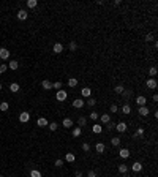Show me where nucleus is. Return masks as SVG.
<instances>
[{"label": "nucleus", "mask_w": 158, "mask_h": 177, "mask_svg": "<svg viewBox=\"0 0 158 177\" xmlns=\"http://www.w3.org/2000/svg\"><path fill=\"white\" fill-rule=\"evenodd\" d=\"M84 104H85V101L82 100V98H76V100H73V108H76V109L84 108Z\"/></svg>", "instance_id": "nucleus-1"}, {"label": "nucleus", "mask_w": 158, "mask_h": 177, "mask_svg": "<svg viewBox=\"0 0 158 177\" xmlns=\"http://www.w3.org/2000/svg\"><path fill=\"white\" fill-rule=\"evenodd\" d=\"M127 128H128V125H127L125 122H118V123H115V130H117L118 133H125Z\"/></svg>", "instance_id": "nucleus-2"}, {"label": "nucleus", "mask_w": 158, "mask_h": 177, "mask_svg": "<svg viewBox=\"0 0 158 177\" xmlns=\"http://www.w3.org/2000/svg\"><path fill=\"white\" fill-rule=\"evenodd\" d=\"M146 86H147V89H156L158 82H156V79H155V77H150V79H147Z\"/></svg>", "instance_id": "nucleus-3"}, {"label": "nucleus", "mask_w": 158, "mask_h": 177, "mask_svg": "<svg viewBox=\"0 0 158 177\" xmlns=\"http://www.w3.org/2000/svg\"><path fill=\"white\" fill-rule=\"evenodd\" d=\"M67 96H68V95H67V92H65V90H58V92H57V95H55V98H57L58 101H65V100H67Z\"/></svg>", "instance_id": "nucleus-4"}, {"label": "nucleus", "mask_w": 158, "mask_h": 177, "mask_svg": "<svg viewBox=\"0 0 158 177\" xmlns=\"http://www.w3.org/2000/svg\"><path fill=\"white\" fill-rule=\"evenodd\" d=\"M146 103H147V98L146 96H142V95H139V96H136V104L137 106H146Z\"/></svg>", "instance_id": "nucleus-5"}, {"label": "nucleus", "mask_w": 158, "mask_h": 177, "mask_svg": "<svg viewBox=\"0 0 158 177\" xmlns=\"http://www.w3.org/2000/svg\"><path fill=\"white\" fill-rule=\"evenodd\" d=\"M0 58H2V60L10 58V51H8L6 48H2V49H0Z\"/></svg>", "instance_id": "nucleus-6"}, {"label": "nucleus", "mask_w": 158, "mask_h": 177, "mask_svg": "<svg viewBox=\"0 0 158 177\" xmlns=\"http://www.w3.org/2000/svg\"><path fill=\"white\" fill-rule=\"evenodd\" d=\"M131 169H133L134 172H141V171H142V163H141V161H134V163L131 165Z\"/></svg>", "instance_id": "nucleus-7"}, {"label": "nucleus", "mask_w": 158, "mask_h": 177, "mask_svg": "<svg viewBox=\"0 0 158 177\" xmlns=\"http://www.w3.org/2000/svg\"><path fill=\"white\" fill-rule=\"evenodd\" d=\"M29 120H30V114H29V112H22V114H19V122L25 123V122H29Z\"/></svg>", "instance_id": "nucleus-8"}, {"label": "nucleus", "mask_w": 158, "mask_h": 177, "mask_svg": "<svg viewBox=\"0 0 158 177\" xmlns=\"http://www.w3.org/2000/svg\"><path fill=\"white\" fill-rule=\"evenodd\" d=\"M27 16H29V13H27L25 10H19V11H17V19H19V21H25Z\"/></svg>", "instance_id": "nucleus-9"}, {"label": "nucleus", "mask_w": 158, "mask_h": 177, "mask_svg": "<svg viewBox=\"0 0 158 177\" xmlns=\"http://www.w3.org/2000/svg\"><path fill=\"white\" fill-rule=\"evenodd\" d=\"M118 156H120V158H123V160H125V158H128V156H130V150H128V149H125V147H123V149H120V150H118Z\"/></svg>", "instance_id": "nucleus-10"}, {"label": "nucleus", "mask_w": 158, "mask_h": 177, "mask_svg": "<svg viewBox=\"0 0 158 177\" xmlns=\"http://www.w3.org/2000/svg\"><path fill=\"white\" fill-rule=\"evenodd\" d=\"M137 114L142 115V117H146V115H149L150 112H149V108H147V106H141L139 109H137Z\"/></svg>", "instance_id": "nucleus-11"}, {"label": "nucleus", "mask_w": 158, "mask_h": 177, "mask_svg": "<svg viewBox=\"0 0 158 177\" xmlns=\"http://www.w3.org/2000/svg\"><path fill=\"white\" fill-rule=\"evenodd\" d=\"M62 127H65V128H71V127H73V120L70 119V117H65L63 122H62Z\"/></svg>", "instance_id": "nucleus-12"}, {"label": "nucleus", "mask_w": 158, "mask_h": 177, "mask_svg": "<svg viewBox=\"0 0 158 177\" xmlns=\"http://www.w3.org/2000/svg\"><path fill=\"white\" fill-rule=\"evenodd\" d=\"M104 149H106V146H104L103 142H96V144H95V150H96L98 153H103Z\"/></svg>", "instance_id": "nucleus-13"}, {"label": "nucleus", "mask_w": 158, "mask_h": 177, "mask_svg": "<svg viewBox=\"0 0 158 177\" xmlns=\"http://www.w3.org/2000/svg\"><path fill=\"white\" fill-rule=\"evenodd\" d=\"M74 160H76V155H74V153L68 152V153L65 155V161H68V163H74Z\"/></svg>", "instance_id": "nucleus-14"}, {"label": "nucleus", "mask_w": 158, "mask_h": 177, "mask_svg": "<svg viewBox=\"0 0 158 177\" xmlns=\"http://www.w3.org/2000/svg\"><path fill=\"white\" fill-rule=\"evenodd\" d=\"M81 95H82L84 98H89V96L92 95V89H89V87H84V89L81 90Z\"/></svg>", "instance_id": "nucleus-15"}, {"label": "nucleus", "mask_w": 158, "mask_h": 177, "mask_svg": "<svg viewBox=\"0 0 158 177\" xmlns=\"http://www.w3.org/2000/svg\"><path fill=\"white\" fill-rule=\"evenodd\" d=\"M52 51H54L55 54H60V52L63 51V46H62L60 43H55V44H54V48H52Z\"/></svg>", "instance_id": "nucleus-16"}, {"label": "nucleus", "mask_w": 158, "mask_h": 177, "mask_svg": "<svg viewBox=\"0 0 158 177\" xmlns=\"http://www.w3.org/2000/svg\"><path fill=\"white\" fill-rule=\"evenodd\" d=\"M100 119H101V123H109L111 122V115L109 114H101V117H100Z\"/></svg>", "instance_id": "nucleus-17"}, {"label": "nucleus", "mask_w": 158, "mask_h": 177, "mask_svg": "<svg viewBox=\"0 0 158 177\" xmlns=\"http://www.w3.org/2000/svg\"><path fill=\"white\" fill-rule=\"evenodd\" d=\"M92 131H93L95 134H100V133L103 131V127H101V125H98V123H95V125L92 127Z\"/></svg>", "instance_id": "nucleus-18"}, {"label": "nucleus", "mask_w": 158, "mask_h": 177, "mask_svg": "<svg viewBox=\"0 0 158 177\" xmlns=\"http://www.w3.org/2000/svg\"><path fill=\"white\" fill-rule=\"evenodd\" d=\"M36 125L38 127H48V120L44 119V117H40V119L36 120Z\"/></svg>", "instance_id": "nucleus-19"}, {"label": "nucleus", "mask_w": 158, "mask_h": 177, "mask_svg": "<svg viewBox=\"0 0 158 177\" xmlns=\"http://www.w3.org/2000/svg\"><path fill=\"white\" fill-rule=\"evenodd\" d=\"M41 86H43V89H46V90H51V89H52V82L48 81V79H44V81L41 82Z\"/></svg>", "instance_id": "nucleus-20"}, {"label": "nucleus", "mask_w": 158, "mask_h": 177, "mask_svg": "<svg viewBox=\"0 0 158 177\" xmlns=\"http://www.w3.org/2000/svg\"><path fill=\"white\" fill-rule=\"evenodd\" d=\"M111 144H112L114 147H118V146H120V137H118V136L111 137Z\"/></svg>", "instance_id": "nucleus-21"}, {"label": "nucleus", "mask_w": 158, "mask_h": 177, "mask_svg": "<svg viewBox=\"0 0 158 177\" xmlns=\"http://www.w3.org/2000/svg\"><path fill=\"white\" fill-rule=\"evenodd\" d=\"M85 123H87V119H85L84 115H81V117H79V119H77V125H79V127L82 128V127H85Z\"/></svg>", "instance_id": "nucleus-22"}, {"label": "nucleus", "mask_w": 158, "mask_h": 177, "mask_svg": "<svg viewBox=\"0 0 158 177\" xmlns=\"http://www.w3.org/2000/svg\"><path fill=\"white\" fill-rule=\"evenodd\" d=\"M81 133H82V128H81V127H74V128H73V136H74V137L81 136Z\"/></svg>", "instance_id": "nucleus-23"}, {"label": "nucleus", "mask_w": 158, "mask_h": 177, "mask_svg": "<svg viewBox=\"0 0 158 177\" xmlns=\"http://www.w3.org/2000/svg\"><path fill=\"white\" fill-rule=\"evenodd\" d=\"M117 169H118V172H120V174H127L128 172V166L127 165H118Z\"/></svg>", "instance_id": "nucleus-24"}, {"label": "nucleus", "mask_w": 158, "mask_h": 177, "mask_svg": "<svg viewBox=\"0 0 158 177\" xmlns=\"http://www.w3.org/2000/svg\"><path fill=\"white\" fill-rule=\"evenodd\" d=\"M77 86V79H76V77H70V79H68V87H76Z\"/></svg>", "instance_id": "nucleus-25"}, {"label": "nucleus", "mask_w": 158, "mask_h": 177, "mask_svg": "<svg viewBox=\"0 0 158 177\" xmlns=\"http://www.w3.org/2000/svg\"><path fill=\"white\" fill-rule=\"evenodd\" d=\"M19 84H16V82H13V84H10V90L13 92V93H16V92H19Z\"/></svg>", "instance_id": "nucleus-26"}, {"label": "nucleus", "mask_w": 158, "mask_h": 177, "mask_svg": "<svg viewBox=\"0 0 158 177\" xmlns=\"http://www.w3.org/2000/svg\"><path fill=\"white\" fill-rule=\"evenodd\" d=\"M10 70H17L19 68V62H16V60H10Z\"/></svg>", "instance_id": "nucleus-27"}, {"label": "nucleus", "mask_w": 158, "mask_h": 177, "mask_svg": "<svg viewBox=\"0 0 158 177\" xmlns=\"http://www.w3.org/2000/svg\"><path fill=\"white\" fill-rule=\"evenodd\" d=\"M122 112H123L125 115H128V114L131 112V106H130V104H123V106H122Z\"/></svg>", "instance_id": "nucleus-28"}, {"label": "nucleus", "mask_w": 158, "mask_h": 177, "mask_svg": "<svg viewBox=\"0 0 158 177\" xmlns=\"http://www.w3.org/2000/svg\"><path fill=\"white\" fill-rule=\"evenodd\" d=\"M36 5H38L36 0H27V6L29 8H36Z\"/></svg>", "instance_id": "nucleus-29"}, {"label": "nucleus", "mask_w": 158, "mask_h": 177, "mask_svg": "<svg viewBox=\"0 0 158 177\" xmlns=\"http://www.w3.org/2000/svg\"><path fill=\"white\" fill-rule=\"evenodd\" d=\"M123 90H125V89H123V86H115V87H114V92H115V93H118V95H122V93H123Z\"/></svg>", "instance_id": "nucleus-30"}, {"label": "nucleus", "mask_w": 158, "mask_h": 177, "mask_svg": "<svg viewBox=\"0 0 158 177\" xmlns=\"http://www.w3.org/2000/svg\"><path fill=\"white\" fill-rule=\"evenodd\" d=\"M87 104H89L90 108H93V106L96 104V100H95L93 96H89V100H87Z\"/></svg>", "instance_id": "nucleus-31"}, {"label": "nucleus", "mask_w": 158, "mask_h": 177, "mask_svg": "<svg viewBox=\"0 0 158 177\" xmlns=\"http://www.w3.org/2000/svg\"><path fill=\"white\" fill-rule=\"evenodd\" d=\"M30 177H41V172H40L38 169H32L30 171Z\"/></svg>", "instance_id": "nucleus-32"}, {"label": "nucleus", "mask_w": 158, "mask_h": 177, "mask_svg": "<svg viewBox=\"0 0 158 177\" xmlns=\"http://www.w3.org/2000/svg\"><path fill=\"white\" fill-rule=\"evenodd\" d=\"M48 127H49V130H51V131H55V130L58 128V123H57V122H51Z\"/></svg>", "instance_id": "nucleus-33"}, {"label": "nucleus", "mask_w": 158, "mask_h": 177, "mask_svg": "<svg viewBox=\"0 0 158 177\" xmlns=\"http://www.w3.org/2000/svg\"><path fill=\"white\" fill-rule=\"evenodd\" d=\"M8 108H10V104L6 103V101H3V103H0V111H8Z\"/></svg>", "instance_id": "nucleus-34"}, {"label": "nucleus", "mask_w": 158, "mask_h": 177, "mask_svg": "<svg viewBox=\"0 0 158 177\" xmlns=\"http://www.w3.org/2000/svg\"><path fill=\"white\" fill-rule=\"evenodd\" d=\"M52 89H57V92H58V90H62V82H60V81L54 82V84H52Z\"/></svg>", "instance_id": "nucleus-35"}, {"label": "nucleus", "mask_w": 158, "mask_h": 177, "mask_svg": "<svg viewBox=\"0 0 158 177\" xmlns=\"http://www.w3.org/2000/svg\"><path fill=\"white\" fill-rule=\"evenodd\" d=\"M146 41H155V35L153 33H147L146 35Z\"/></svg>", "instance_id": "nucleus-36"}, {"label": "nucleus", "mask_w": 158, "mask_h": 177, "mask_svg": "<svg viewBox=\"0 0 158 177\" xmlns=\"http://www.w3.org/2000/svg\"><path fill=\"white\" fill-rule=\"evenodd\" d=\"M156 73H158V71H156V67H150L149 74H150V76H156Z\"/></svg>", "instance_id": "nucleus-37"}, {"label": "nucleus", "mask_w": 158, "mask_h": 177, "mask_svg": "<svg viewBox=\"0 0 158 177\" xmlns=\"http://www.w3.org/2000/svg\"><path fill=\"white\" fill-rule=\"evenodd\" d=\"M122 95H123V96L127 98V100H128V98H131V95H133V93H131V90H123V93H122Z\"/></svg>", "instance_id": "nucleus-38"}, {"label": "nucleus", "mask_w": 158, "mask_h": 177, "mask_svg": "<svg viewBox=\"0 0 158 177\" xmlns=\"http://www.w3.org/2000/svg\"><path fill=\"white\" fill-rule=\"evenodd\" d=\"M106 125H108V127H106L108 130H115V122H112V120H111V122H109V123H106Z\"/></svg>", "instance_id": "nucleus-39"}, {"label": "nucleus", "mask_w": 158, "mask_h": 177, "mask_svg": "<svg viewBox=\"0 0 158 177\" xmlns=\"http://www.w3.org/2000/svg\"><path fill=\"white\" fill-rule=\"evenodd\" d=\"M90 119H92V120H98V112L92 111V112H90Z\"/></svg>", "instance_id": "nucleus-40"}, {"label": "nucleus", "mask_w": 158, "mask_h": 177, "mask_svg": "<svg viewBox=\"0 0 158 177\" xmlns=\"http://www.w3.org/2000/svg\"><path fill=\"white\" fill-rule=\"evenodd\" d=\"M142 134H144V128H137L136 133H134V137H136V136H142Z\"/></svg>", "instance_id": "nucleus-41"}, {"label": "nucleus", "mask_w": 158, "mask_h": 177, "mask_svg": "<svg viewBox=\"0 0 158 177\" xmlns=\"http://www.w3.org/2000/svg\"><path fill=\"white\" fill-rule=\"evenodd\" d=\"M117 111H118V106H117L115 103H112V104H111V112L114 114V112H117Z\"/></svg>", "instance_id": "nucleus-42"}, {"label": "nucleus", "mask_w": 158, "mask_h": 177, "mask_svg": "<svg viewBox=\"0 0 158 177\" xmlns=\"http://www.w3.org/2000/svg\"><path fill=\"white\" fill-rule=\"evenodd\" d=\"M82 150H84V152H89V150H90V144H89V142H84V144H82Z\"/></svg>", "instance_id": "nucleus-43"}, {"label": "nucleus", "mask_w": 158, "mask_h": 177, "mask_svg": "<svg viewBox=\"0 0 158 177\" xmlns=\"http://www.w3.org/2000/svg\"><path fill=\"white\" fill-rule=\"evenodd\" d=\"M57 168H60V166H63V160H60V158H58V160H55V163H54Z\"/></svg>", "instance_id": "nucleus-44"}, {"label": "nucleus", "mask_w": 158, "mask_h": 177, "mask_svg": "<svg viewBox=\"0 0 158 177\" xmlns=\"http://www.w3.org/2000/svg\"><path fill=\"white\" fill-rule=\"evenodd\" d=\"M76 49H77V44H76L74 41H71V43H70V51H76Z\"/></svg>", "instance_id": "nucleus-45"}, {"label": "nucleus", "mask_w": 158, "mask_h": 177, "mask_svg": "<svg viewBox=\"0 0 158 177\" xmlns=\"http://www.w3.org/2000/svg\"><path fill=\"white\" fill-rule=\"evenodd\" d=\"M8 70V65H5V63H2V65H0V73H5Z\"/></svg>", "instance_id": "nucleus-46"}, {"label": "nucleus", "mask_w": 158, "mask_h": 177, "mask_svg": "<svg viewBox=\"0 0 158 177\" xmlns=\"http://www.w3.org/2000/svg\"><path fill=\"white\" fill-rule=\"evenodd\" d=\"M87 177H96V172H95L93 169H90V171L87 172Z\"/></svg>", "instance_id": "nucleus-47"}, {"label": "nucleus", "mask_w": 158, "mask_h": 177, "mask_svg": "<svg viewBox=\"0 0 158 177\" xmlns=\"http://www.w3.org/2000/svg\"><path fill=\"white\" fill-rule=\"evenodd\" d=\"M74 177H82V171H76L74 172Z\"/></svg>", "instance_id": "nucleus-48"}, {"label": "nucleus", "mask_w": 158, "mask_h": 177, "mask_svg": "<svg viewBox=\"0 0 158 177\" xmlns=\"http://www.w3.org/2000/svg\"><path fill=\"white\" fill-rule=\"evenodd\" d=\"M152 100H153V101H158V95H156V93H155V95L152 96Z\"/></svg>", "instance_id": "nucleus-49"}, {"label": "nucleus", "mask_w": 158, "mask_h": 177, "mask_svg": "<svg viewBox=\"0 0 158 177\" xmlns=\"http://www.w3.org/2000/svg\"><path fill=\"white\" fill-rule=\"evenodd\" d=\"M123 177H130V175H128V174H123Z\"/></svg>", "instance_id": "nucleus-50"}, {"label": "nucleus", "mask_w": 158, "mask_h": 177, "mask_svg": "<svg viewBox=\"0 0 158 177\" xmlns=\"http://www.w3.org/2000/svg\"><path fill=\"white\" fill-rule=\"evenodd\" d=\"M0 90H2V82H0Z\"/></svg>", "instance_id": "nucleus-51"}, {"label": "nucleus", "mask_w": 158, "mask_h": 177, "mask_svg": "<svg viewBox=\"0 0 158 177\" xmlns=\"http://www.w3.org/2000/svg\"><path fill=\"white\" fill-rule=\"evenodd\" d=\"M0 177H3V175H0Z\"/></svg>", "instance_id": "nucleus-52"}]
</instances>
